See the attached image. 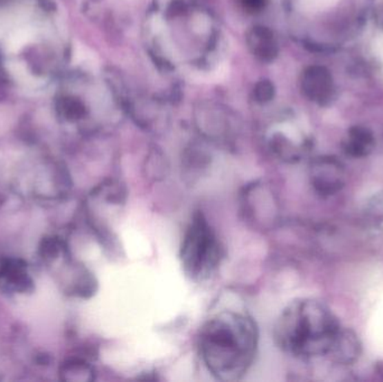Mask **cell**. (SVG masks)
<instances>
[{"label": "cell", "instance_id": "1", "mask_svg": "<svg viewBox=\"0 0 383 382\" xmlns=\"http://www.w3.org/2000/svg\"><path fill=\"white\" fill-rule=\"evenodd\" d=\"M258 340L257 324L251 316L225 310L205 321L198 335V349L214 378L237 381L253 363Z\"/></svg>", "mask_w": 383, "mask_h": 382}, {"label": "cell", "instance_id": "8", "mask_svg": "<svg viewBox=\"0 0 383 382\" xmlns=\"http://www.w3.org/2000/svg\"><path fill=\"white\" fill-rule=\"evenodd\" d=\"M309 91L311 96L320 103H327L334 92L332 76L323 67L311 70L309 78Z\"/></svg>", "mask_w": 383, "mask_h": 382}, {"label": "cell", "instance_id": "2", "mask_svg": "<svg viewBox=\"0 0 383 382\" xmlns=\"http://www.w3.org/2000/svg\"><path fill=\"white\" fill-rule=\"evenodd\" d=\"M342 326L322 301L302 298L288 305L275 325V340L280 349L300 359L329 355Z\"/></svg>", "mask_w": 383, "mask_h": 382}, {"label": "cell", "instance_id": "5", "mask_svg": "<svg viewBox=\"0 0 383 382\" xmlns=\"http://www.w3.org/2000/svg\"><path fill=\"white\" fill-rule=\"evenodd\" d=\"M28 266L21 259L10 258L0 264V290L7 295H25L34 290Z\"/></svg>", "mask_w": 383, "mask_h": 382}, {"label": "cell", "instance_id": "3", "mask_svg": "<svg viewBox=\"0 0 383 382\" xmlns=\"http://www.w3.org/2000/svg\"><path fill=\"white\" fill-rule=\"evenodd\" d=\"M180 257L184 273L194 282L209 279L221 264V242L202 212L192 217L183 237Z\"/></svg>", "mask_w": 383, "mask_h": 382}, {"label": "cell", "instance_id": "9", "mask_svg": "<svg viewBox=\"0 0 383 382\" xmlns=\"http://www.w3.org/2000/svg\"><path fill=\"white\" fill-rule=\"evenodd\" d=\"M363 215L370 228L383 231V192L374 194L366 201L363 208Z\"/></svg>", "mask_w": 383, "mask_h": 382}, {"label": "cell", "instance_id": "10", "mask_svg": "<svg viewBox=\"0 0 383 382\" xmlns=\"http://www.w3.org/2000/svg\"><path fill=\"white\" fill-rule=\"evenodd\" d=\"M63 379L72 381H91L94 379V370L90 363L83 360H70L61 368Z\"/></svg>", "mask_w": 383, "mask_h": 382}, {"label": "cell", "instance_id": "4", "mask_svg": "<svg viewBox=\"0 0 383 382\" xmlns=\"http://www.w3.org/2000/svg\"><path fill=\"white\" fill-rule=\"evenodd\" d=\"M309 181L318 195H335L346 183L344 165L335 157H318L309 167Z\"/></svg>", "mask_w": 383, "mask_h": 382}, {"label": "cell", "instance_id": "6", "mask_svg": "<svg viewBox=\"0 0 383 382\" xmlns=\"http://www.w3.org/2000/svg\"><path fill=\"white\" fill-rule=\"evenodd\" d=\"M361 349L362 348L358 335L351 330L342 328L329 355H332L338 363L349 365L358 360L361 354Z\"/></svg>", "mask_w": 383, "mask_h": 382}, {"label": "cell", "instance_id": "7", "mask_svg": "<svg viewBox=\"0 0 383 382\" xmlns=\"http://www.w3.org/2000/svg\"><path fill=\"white\" fill-rule=\"evenodd\" d=\"M374 144L375 140L370 130L363 127H354L349 131L344 151L353 158H362L373 151Z\"/></svg>", "mask_w": 383, "mask_h": 382}]
</instances>
